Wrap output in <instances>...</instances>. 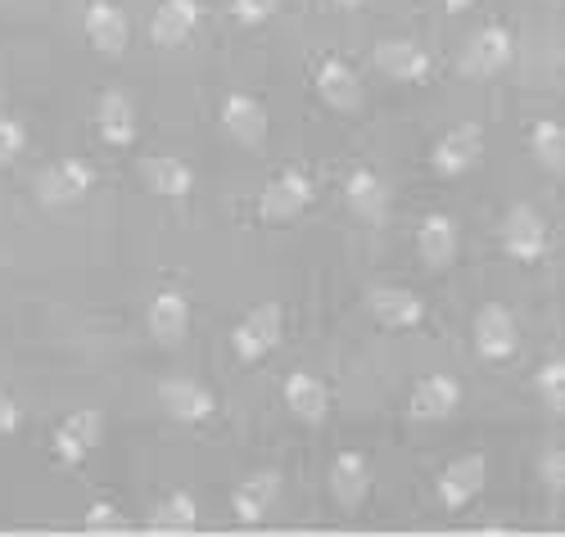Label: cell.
<instances>
[{
    "mask_svg": "<svg viewBox=\"0 0 565 537\" xmlns=\"http://www.w3.org/2000/svg\"><path fill=\"white\" fill-rule=\"evenodd\" d=\"M195 519H200V506L191 493H168L150 511V528H163V533H185V528H195Z\"/></svg>",
    "mask_w": 565,
    "mask_h": 537,
    "instance_id": "obj_27",
    "label": "cell"
},
{
    "mask_svg": "<svg viewBox=\"0 0 565 537\" xmlns=\"http://www.w3.org/2000/svg\"><path fill=\"white\" fill-rule=\"evenodd\" d=\"M371 60H375V68H381L385 77H394V82H426L430 77V55L420 51L416 41H407V36L381 41Z\"/></svg>",
    "mask_w": 565,
    "mask_h": 537,
    "instance_id": "obj_13",
    "label": "cell"
},
{
    "mask_svg": "<svg viewBox=\"0 0 565 537\" xmlns=\"http://www.w3.org/2000/svg\"><path fill=\"white\" fill-rule=\"evenodd\" d=\"M366 308L385 330H412V325H420V316H426V303L403 284H375L366 294Z\"/></svg>",
    "mask_w": 565,
    "mask_h": 537,
    "instance_id": "obj_11",
    "label": "cell"
},
{
    "mask_svg": "<svg viewBox=\"0 0 565 537\" xmlns=\"http://www.w3.org/2000/svg\"><path fill=\"white\" fill-rule=\"evenodd\" d=\"M23 150H28V131H23V122L0 118V168L14 163Z\"/></svg>",
    "mask_w": 565,
    "mask_h": 537,
    "instance_id": "obj_30",
    "label": "cell"
},
{
    "mask_svg": "<svg viewBox=\"0 0 565 537\" xmlns=\"http://www.w3.org/2000/svg\"><path fill=\"white\" fill-rule=\"evenodd\" d=\"M146 321H150L154 344H163V348H177L181 339L191 334V303H185V299L177 294V289H163V294L150 303Z\"/></svg>",
    "mask_w": 565,
    "mask_h": 537,
    "instance_id": "obj_21",
    "label": "cell"
},
{
    "mask_svg": "<svg viewBox=\"0 0 565 537\" xmlns=\"http://www.w3.org/2000/svg\"><path fill=\"white\" fill-rule=\"evenodd\" d=\"M312 204V181L303 172H280L258 194V217L263 222H290Z\"/></svg>",
    "mask_w": 565,
    "mask_h": 537,
    "instance_id": "obj_7",
    "label": "cell"
},
{
    "mask_svg": "<svg viewBox=\"0 0 565 537\" xmlns=\"http://www.w3.org/2000/svg\"><path fill=\"white\" fill-rule=\"evenodd\" d=\"M366 493H371V465H366V457L362 452H340L335 465H331V497H335V506L353 515V511H362Z\"/></svg>",
    "mask_w": 565,
    "mask_h": 537,
    "instance_id": "obj_17",
    "label": "cell"
},
{
    "mask_svg": "<svg viewBox=\"0 0 565 537\" xmlns=\"http://www.w3.org/2000/svg\"><path fill=\"white\" fill-rule=\"evenodd\" d=\"M222 131L235 140V144H245V150H254V144H263L267 136V109L254 100V95H226L222 100Z\"/></svg>",
    "mask_w": 565,
    "mask_h": 537,
    "instance_id": "obj_15",
    "label": "cell"
},
{
    "mask_svg": "<svg viewBox=\"0 0 565 537\" xmlns=\"http://www.w3.org/2000/svg\"><path fill=\"white\" fill-rule=\"evenodd\" d=\"M19 407H14V398L10 394H0V433H14L19 429Z\"/></svg>",
    "mask_w": 565,
    "mask_h": 537,
    "instance_id": "obj_33",
    "label": "cell"
},
{
    "mask_svg": "<svg viewBox=\"0 0 565 537\" xmlns=\"http://www.w3.org/2000/svg\"><path fill=\"white\" fill-rule=\"evenodd\" d=\"M86 41L96 45L100 55H122L131 41V23L122 14V6L114 0H90L86 6Z\"/></svg>",
    "mask_w": 565,
    "mask_h": 537,
    "instance_id": "obj_12",
    "label": "cell"
},
{
    "mask_svg": "<svg viewBox=\"0 0 565 537\" xmlns=\"http://www.w3.org/2000/svg\"><path fill=\"white\" fill-rule=\"evenodd\" d=\"M140 181H146L150 194H163V200H185L195 190V172L185 159H172V154H150L140 159Z\"/></svg>",
    "mask_w": 565,
    "mask_h": 537,
    "instance_id": "obj_19",
    "label": "cell"
},
{
    "mask_svg": "<svg viewBox=\"0 0 565 537\" xmlns=\"http://www.w3.org/2000/svg\"><path fill=\"white\" fill-rule=\"evenodd\" d=\"M530 154L539 159V168L565 172V131H561V122L543 118V122L530 127Z\"/></svg>",
    "mask_w": 565,
    "mask_h": 537,
    "instance_id": "obj_26",
    "label": "cell"
},
{
    "mask_svg": "<svg viewBox=\"0 0 565 537\" xmlns=\"http://www.w3.org/2000/svg\"><path fill=\"white\" fill-rule=\"evenodd\" d=\"M498 239H502V249L507 258L515 262H539L547 254V222L534 204H511L502 226H498Z\"/></svg>",
    "mask_w": 565,
    "mask_h": 537,
    "instance_id": "obj_1",
    "label": "cell"
},
{
    "mask_svg": "<svg viewBox=\"0 0 565 537\" xmlns=\"http://www.w3.org/2000/svg\"><path fill=\"white\" fill-rule=\"evenodd\" d=\"M484 479H489V465H484V457H457L444 474H439V502H444V511H461V506H470L480 493H484Z\"/></svg>",
    "mask_w": 565,
    "mask_h": 537,
    "instance_id": "obj_9",
    "label": "cell"
},
{
    "mask_svg": "<svg viewBox=\"0 0 565 537\" xmlns=\"http://www.w3.org/2000/svg\"><path fill=\"white\" fill-rule=\"evenodd\" d=\"M280 330H286V316H280V308L276 303H263V308H254L241 325H235L231 348H235V357H241V362H263L280 344Z\"/></svg>",
    "mask_w": 565,
    "mask_h": 537,
    "instance_id": "obj_4",
    "label": "cell"
},
{
    "mask_svg": "<svg viewBox=\"0 0 565 537\" xmlns=\"http://www.w3.org/2000/svg\"><path fill=\"white\" fill-rule=\"evenodd\" d=\"M416 254H420V262L435 267V271L448 267L457 258V222L448 213H430L426 222H420V230H416Z\"/></svg>",
    "mask_w": 565,
    "mask_h": 537,
    "instance_id": "obj_24",
    "label": "cell"
},
{
    "mask_svg": "<svg viewBox=\"0 0 565 537\" xmlns=\"http://www.w3.org/2000/svg\"><path fill=\"white\" fill-rule=\"evenodd\" d=\"M195 23H200V0H163L150 19V41L172 51V45H181L195 32Z\"/></svg>",
    "mask_w": 565,
    "mask_h": 537,
    "instance_id": "obj_23",
    "label": "cell"
},
{
    "mask_svg": "<svg viewBox=\"0 0 565 537\" xmlns=\"http://www.w3.org/2000/svg\"><path fill=\"white\" fill-rule=\"evenodd\" d=\"M534 388H539V398H543V407H547L552 416L565 411V366H561L556 357L543 362V370L534 375Z\"/></svg>",
    "mask_w": 565,
    "mask_h": 537,
    "instance_id": "obj_28",
    "label": "cell"
},
{
    "mask_svg": "<svg viewBox=\"0 0 565 537\" xmlns=\"http://www.w3.org/2000/svg\"><path fill=\"white\" fill-rule=\"evenodd\" d=\"M280 10V0H231V14L241 28H258Z\"/></svg>",
    "mask_w": 565,
    "mask_h": 537,
    "instance_id": "obj_29",
    "label": "cell"
},
{
    "mask_svg": "<svg viewBox=\"0 0 565 537\" xmlns=\"http://www.w3.org/2000/svg\"><path fill=\"white\" fill-rule=\"evenodd\" d=\"M439 6H444L448 14H461V10H470V6H476V0H439Z\"/></svg>",
    "mask_w": 565,
    "mask_h": 537,
    "instance_id": "obj_34",
    "label": "cell"
},
{
    "mask_svg": "<svg viewBox=\"0 0 565 537\" xmlns=\"http://www.w3.org/2000/svg\"><path fill=\"white\" fill-rule=\"evenodd\" d=\"M90 185H96V168L86 159H60L36 176V200L45 208H64V204H77Z\"/></svg>",
    "mask_w": 565,
    "mask_h": 537,
    "instance_id": "obj_3",
    "label": "cell"
},
{
    "mask_svg": "<svg viewBox=\"0 0 565 537\" xmlns=\"http://www.w3.org/2000/svg\"><path fill=\"white\" fill-rule=\"evenodd\" d=\"M335 6H340V10H358V6H362V0H335Z\"/></svg>",
    "mask_w": 565,
    "mask_h": 537,
    "instance_id": "obj_35",
    "label": "cell"
},
{
    "mask_svg": "<svg viewBox=\"0 0 565 537\" xmlns=\"http://www.w3.org/2000/svg\"><path fill=\"white\" fill-rule=\"evenodd\" d=\"M96 127H100L105 144H114V150H127V144L136 140V100H131L127 90H105L100 95Z\"/></svg>",
    "mask_w": 565,
    "mask_h": 537,
    "instance_id": "obj_22",
    "label": "cell"
},
{
    "mask_svg": "<svg viewBox=\"0 0 565 537\" xmlns=\"http://www.w3.org/2000/svg\"><path fill=\"white\" fill-rule=\"evenodd\" d=\"M480 154H484V131L476 122H457L452 131L439 136L430 163H435L439 176H461V172H470L480 163Z\"/></svg>",
    "mask_w": 565,
    "mask_h": 537,
    "instance_id": "obj_6",
    "label": "cell"
},
{
    "mask_svg": "<svg viewBox=\"0 0 565 537\" xmlns=\"http://www.w3.org/2000/svg\"><path fill=\"white\" fill-rule=\"evenodd\" d=\"M276 502H280V474H276V470L249 474V479L231 493V511H235V519H241V524H263Z\"/></svg>",
    "mask_w": 565,
    "mask_h": 537,
    "instance_id": "obj_14",
    "label": "cell"
},
{
    "mask_svg": "<svg viewBox=\"0 0 565 537\" xmlns=\"http://www.w3.org/2000/svg\"><path fill=\"white\" fill-rule=\"evenodd\" d=\"M515 55V41L502 23H489L480 32H470V41L461 45V73L466 77H498Z\"/></svg>",
    "mask_w": 565,
    "mask_h": 537,
    "instance_id": "obj_2",
    "label": "cell"
},
{
    "mask_svg": "<svg viewBox=\"0 0 565 537\" xmlns=\"http://www.w3.org/2000/svg\"><path fill=\"white\" fill-rule=\"evenodd\" d=\"M122 511H114L109 502H96V506H86V528H122Z\"/></svg>",
    "mask_w": 565,
    "mask_h": 537,
    "instance_id": "obj_32",
    "label": "cell"
},
{
    "mask_svg": "<svg viewBox=\"0 0 565 537\" xmlns=\"http://www.w3.org/2000/svg\"><path fill=\"white\" fill-rule=\"evenodd\" d=\"M515 344H521V334H515V321L502 303H484L476 312V348L484 362H507L515 357Z\"/></svg>",
    "mask_w": 565,
    "mask_h": 537,
    "instance_id": "obj_10",
    "label": "cell"
},
{
    "mask_svg": "<svg viewBox=\"0 0 565 537\" xmlns=\"http://www.w3.org/2000/svg\"><path fill=\"white\" fill-rule=\"evenodd\" d=\"M539 470H543V483L552 487V493H561V487H565V452L561 448H547Z\"/></svg>",
    "mask_w": 565,
    "mask_h": 537,
    "instance_id": "obj_31",
    "label": "cell"
},
{
    "mask_svg": "<svg viewBox=\"0 0 565 537\" xmlns=\"http://www.w3.org/2000/svg\"><path fill=\"white\" fill-rule=\"evenodd\" d=\"M286 407H290L295 420H303V425H321L326 411H331V394H326V384H321L317 375L295 370V375L286 379Z\"/></svg>",
    "mask_w": 565,
    "mask_h": 537,
    "instance_id": "obj_25",
    "label": "cell"
},
{
    "mask_svg": "<svg viewBox=\"0 0 565 537\" xmlns=\"http://www.w3.org/2000/svg\"><path fill=\"white\" fill-rule=\"evenodd\" d=\"M457 407H461V384L452 375H426L407 398V420L435 425V420H448Z\"/></svg>",
    "mask_w": 565,
    "mask_h": 537,
    "instance_id": "obj_8",
    "label": "cell"
},
{
    "mask_svg": "<svg viewBox=\"0 0 565 537\" xmlns=\"http://www.w3.org/2000/svg\"><path fill=\"white\" fill-rule=\"evenodd\" d=\"M159 402H163V411H168L172 420H181V425H200V420H209V416L217 411L213 388L200 384V379H191V375L163 379V384H159Z\"/></svg>",
    "mask_w": 565,
    "mask_h": 537,
    "instance_id": "obj_5",
    "label": "cell"
},
{
    "mask_svg": "<svg viewBox=\"0 0 565 537\" xmlns=\"http://www.w3.org/2000/svg\"><path fill=\"white\" fill-rule=\"evenodd\" d=\"M100 433H105V425H100L96 411H73V416L60 420V429H55V457H60L64 465L86 461V452L100 448Z\"/></svg>",
    "mask_w": 565,
    "mask_h": 537,
    "instance_id": "obj_18",
    "label": "cell"
},
{
    "mask_svg": "<svg viewBox=\"0 0 565 537\" xmlns=\"http://www.w3.org/2000/svg\"><path fill=\"white\" fill-rule=\"evenodd\" d=\"M344 200H349L353 217H362V222H371V226L390 217V185H385L381 172H371V168L349 172V181H344Z\"/></svg>",
    "mask_w": 565,
    "mask_h": 537,
    "instance_id": "obj_16",
    "label": "cell"
},
{
    "mask_svg": "<svg viewBox=\"0 0 565 537\" xmlns=\"http://www.w3.org/2000/svg\"><path fill=\"white\" fill-rule=\"evenodd\" d=\"M317 95L335 114H358L362 109V82H358V73L344 60H321V68H317Z\"/></svg>",
    "mask_w": 565,
    "mask_h": 537,
    "instance_id": "obj_20",
    "label": "cell"
}]
</instances>
